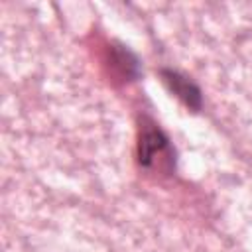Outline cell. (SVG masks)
I'll list each match as a JSON object with an SVG mask.
<instances>
[{
  "label": "cell",
  "instance_id": "7a4b0ae2",
  "mask_svg": "<svg viewBox=\"0 0 252 252\" xmlns=\"http://www.w3.org/2000/svg\"><path fill=\"white\" fill-rule=\"evenodd\" d=\"M161 77H163V83L169 87V91L177 98H181L187 106H191V108H199L201 106V93H199L197 85H193L187 77L179 75L173 69H163Z\"/></svg>",
  "mask_w": 252,
  "mask_h": 252
},
{
  "label": "cell",
  "instance_id": "6da1fadb",
  "mask_svg": "<svg viewBox=\"0 0 252 252\" xmlns=\"http://www.w3.org/2000/svg\"><path fill=\"white\" fill-rule=\"evenodd\" d=\"M138 159L142 167H163L171 165L173 154L169 140L163 136V132L156 124H146L142 126L140 142H138Z\"/></svg>",
  "mask_w": 252,
  "mask_h": 252
}]
</instances>
